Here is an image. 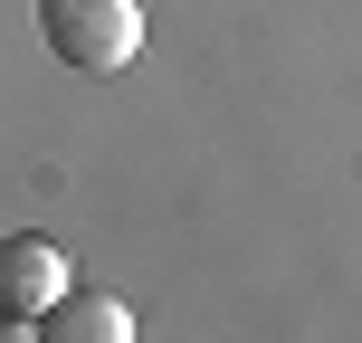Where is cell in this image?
I'll return each mask as SVG.
<instances>
[{
  "label": "cell",
  "mask_w": 362,
  "mask_h": 343,
  "mask_svg": "<svg viewBox=\"0 0 362 343\" xmlns=\"http://www.w3.org/2000/svg\"><path fill=\"white\" fill-rule=\"evenodd\" d=\"M38 38L57 48V67L115 76L144 57V10L134 0H38Z\"/></svg>",
  "instance_id": "1"
},
{
  "label": "cell",
  "mask_w": 362,
  "mask_h": 343,
  "mask_svg": "<svg viewBox=\"0 0 362 343\" xmlns=\"http://www.w3.org/2000/svg\"><path fill=\"white\" fill-rule=\"evenodd\" d=\"M57 296H67V248L38 238V229L0 238V315H29V325H38Z\"/></svg>",
  "instance_id": "2"
},
{
  "label": "cell",
  "mask_w": 362,
  "mask_h": 343,
  "mask_svg": "<svg viewBox=\"0 0 362 343\" xmlns=\"http://www.w3.org/2000/svg\"><path fill=\"white\" fill-rule=\"evenodd\" d=\"M38 334L48 343H134V315H124V296H57L48 315H38Z\"/></svg>",
  "instance_id": "3"
}]
</instances>
